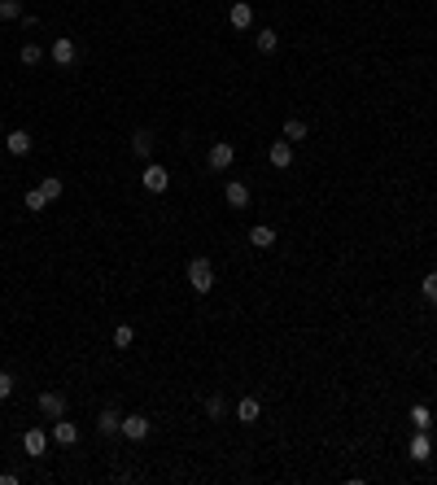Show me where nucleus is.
I'll list each match as a JSON object with an SVG mask.
<instances>
[{
    "label": "nucleus",
    "instance_id": "nucleus-1",
    "mask_svg": "<svg viewBox=\"0 0 437 485\" xmlns=\"http://www.w3.org/2000/svg\"><path fill=\"white\" fill-rule=\"evenodd\" d=\"M184 280H188V288L192 293H210L215 288V263L210 258H188V267H184Z\"/></svg>",
    "mask_w": 437,
    "mask_h": 485
},
{
    "label": "nucleus",
    "instance_id": "nucleus-2",
    "mask_svg": "<svg viewBox=\"0 0 437 485\" xmlns=\"http://www.w3.org/2000/svg\"><path fill=\"white\" fill-rule=\"evenodd\" d=\"M140 184H144V192H167V188H171V171L158 167V162H144Z\"/></svg>",
    "mask_w": 437,
    "mask_h": 485
},
{
    "label": "nucleus",
    "instance_id": "nucleus-3",
    "mask_svg": "<svg viewBox=\"0 0 437 485\" xmlns=\"http://www.w3.org/2000/svg\"><path fill=\"white\" fill-rule=\"evenodd\" d=\"M36 407H40L44 419H61V415H66V394H61V390H44L36 398Z\"/></svg>",
    "mask_w": 437,
    "mask_h": 485
},
{
    "label": "nucleus",
    "instance_id": "nucleus-4",
    "mask_svg": "<svg viewBox=\"0 0 437 485\" xmlns=\"http://www.w3.org/2000/svg\"><path fill=\"white\" fill-rule=\"evenodd\" d=\"M206 162H210V171H228L236 162V144L232 140H215V144H210V153H206Z\"/></svg>",
    "mask_w": 437,
    "mask_h": 485
},
{
    "label": "nucleus",
    "instance_id": "nucleus-5",
    "mask_svg": "<svg viewBox=\"0 0 437 485\" xmlns=\"http://www.w3.org/2000/svg\"><path fill=\"white\" fill-rule=\"evenodd\" d=\"M48 57H53V66H75V57H79V48L70 36H57L53 48H48Z\"/></svg>",
    "mask_w": 437,
    "mask_h": 485
},
{
    "label": "nucleus",
    "instance_id": "nucleus-6",
    "mask_svg": "<svg viewBox=\"0 0 437 485\" xmlns=\"http://www.w3.org/2000/svg\"><path fill=\"white\" fill-rule=\"evenodd\" d=\"M123 438L127 442H144V438H149V415H123Z\"/></svg>",
    "mask_w": 437,
    "mask_h": 485
},
{
    "label": "nucleus",
    "instance_id": "nucleus-7",
    "mask_svg": "<svg viewBox=\"0 0 437 485\" xmlns=\"http://www.w3.org/2000/svg\"><path fill=\"white\" fill-rule=\"evenodd\" d=\"M228 26L232 31H250L254 26V5H250V0H236V5L228 9Z\"/></svg>",
    "mask_w": 437,
    "mask_h": 485
},
{
    "label": "nucleus",
    "instance_id": "nucleus-8",
    "mask_svg": "<svg viewBox=\"0 0 437 485\" xmlns=\"http://www.w3.org/2000/svg\"><path fill=\"white\" fill-rule=\"evenodd\" d=\"M153 149H158V136L149 132V127H140V132L132 136V153H136L140 162H153Z\"/></svg>",
    "mask_w": 437,
    "mask_h": 485
},
{
    "label": "nucleus",
    "instance_id": "nucleus-9",
    "mask_svg": "<svg viewBox=\"0 0 437 485\" xmlns=\"http://www.w3.org/2000/svg\"><path fill=\"white\" fill-rule=\"evenodd\" d=\"M267 162H271L276 171H289V167H293V144H289V140H276V144L267 149Z\"/></svg>",
    "mask_w": 437,
    "mask_h": 485
},
{
    "label": "nucleus",
    "instance_id": "nucleus-10",
    "mask_svg": "<svg viewBox=\"0 0 437 485\" xmlns=\"http://www.w3.org/2000/svg\"><path fill=\"white\" fill-rule=\"evenodd\" d=\"M118 429H123V411L118 407H105L101 415H96V433H101V438H114Z\"/></svg>",
    "mask_w": 437,
    "mask_h": 485
},
{
    "label": "nucleus",
    "instance_id": "nucleus-11",
    "mask_svg": "<svg viewBox=\"0 0 437 485\" xmlns=\"http://www.w3.org/2000/svg\"><path fill=\"white\" fill-rule=\"evenodd\" d=\"M22 450H26L31 459H44V450H48L44 429H26V433H22Z\"/></svg>",
    "mask_w": 437,
    "mask_h": 485
},
{
    "label": "nucleus",
    "instance_id": "nucleus-12",
    "mask_svg": "<svg viewBox=\"0 0 437 485\" xmlns=\"http://www.w3.org/2000/svg\"><path fill=\"white\" fill-rule=\"evenodd\" d=\"M5 144H9V153H13V157H26V153H31V144H36V140H31V132H22V127H13V132H5Z\"/></svg>",
    "mask_w": 437,
    "mask_h": 485
},
{
    "label": "nucleus",
    "instance_id": "nucleus-13",
    "mask_svg": "<svg viewBox=\"0 0 437 485\" xmlns=\"http://www.w3.org/2000/svg\"><path fill=\"white\" fill-rule=\"evenodd\" d=\"M223 201H228L232 210H245V206H250V188L240 184V180H228V188H223Z\"/></svg>",
    "mask_w": 437,
    "mask_h": 485
},
{
    "label": "nucleus",
    "instance_id": "nucleus-14",
    "mask_svg": "<svg viewBox=\"0 0 437 485\" xmlns=\"http://www.w3.org/2000/svg\"><path fill=\"white\" fill-rule=\"evenodd\" d=\"M53 442H57V446H75V442H79V429L70 424L66 415H61V419H53Z\"/></svg>",
    "mask_w": 437,
    "mask_h": 485
},
{
    "label": "nucleus",
    "instance_id": "nucleus-15",
    "mask_svg": "<svg viewBox=\"0 0 437 485\" xmlns=\"http://www.w3.org/2000/svg\"><path fill=\"white\" fill-rule=\"evenodd\" d=\"M250 245H254V249H271V245H276V228L254 223V228H250Z\"/></svg>",
    "mask_w": 437,
    "mask_h": 485
},
{
    "label": "nucleus",
    "instance_id": "nucleus-16",
    "mask_svg": "<svg viewBox=\"0 0 437 485\" xmlns=\"http://www.w3.org/2000/svg\"><path fill=\"white\" fill-rule=\"evenodd\" d=\"M411 459L415 463H429L433 459V442H429V433H420V429H415V438H411Z\"/></svg>",
    "mask_w": 437,
    "mask_h": 485
},
{
    "label": "nucleus",
    "instance_id": "nucleus-17",
    "mask_svg": "<svg viewBox=\"0 0 437 485\" xmlns=\"http://www.w3.org/2000/svg\"><path fill=\"white\" fill-rule=\"evenodd\" d=\"M258 415H263L258 398H240V402H236V419H240V424H258Z\"/></svg>",
    "mask_w": 437,
    "mask_h": 485
},
{
    "label": "nucleus",
    "instance_id": "nucleus-18",
    "mask_svg": "<svg viewBox=\"0 0 437 485\" xmlns=\"http://www.w3.org/2000/svg\"><path fill=\"white\" fill-rule=\"evenodd\" d=\"M40 192L48 197V206H53L61 192H66V184H61V175H44V180H40Z\"/></svg>",
    "mask_w": 437,
    "mask_h": 485
},
{
    "label": "nucleus",
    "instance_id": "nucleus-19",
    "mask_svg": "<svg viewBox=\"0 0 437 485\" xmlns=\"http://www.w3.org/2000/svg\"><path fill=\"white\" fill-rule=\"evenodd\" d=\"M276 44H280V36H276V31H254V48H258V53H276Z\"/></svg>",
    "mask_w": 437,
    "mask_h": 485
},
{
    "label": "nucleus",
    "instance_id": "nucleus-20",
    "mask_svg": "<svg viewBox=\"0 0 437 485\" xmlns=\"http://www.w3.org/2000/svg\"><path fill=\"white\" fill-rule=\"evenodd\" d=\"M306 132H311V127H306L302 118H284V140H289V144H298V140H306Z\"/></svg>",
    "mask_w": 437,
    "mask_h": 485
},
{
    "label": "nucleus",
    "instance_id": "nucleus-21",
    "mask_svg": "<svg viewBox=\"0 0 437 485\" xmlns=\"http://www.w3.org/2000/svg\"><path fill=\"white\" fill-rule=\"evenodd\" d=\"M0 22H22V0H0Z\"/></svg>",
    "mask_w": 437,
    "mask_h": 485
},
{
    "label": "nucleus",
    "instance_id": "nucleus-22",
    "mask_svg": "<svg viewBox=\"0 0 437 485\" xmlns=\"http://www.w3.org/2000/svg\"><path fill=\"white\" fill-rule=\"evenodd\" d=\"M22 206L31 210V215H44V210H48V197H44V192H40V188H31V192H26V197H22Z\"/></svg>",
    "mask_w": 437,
    "mask_h": 485
},
{
    "label": "nucleus",
    "instance_id": "nucleus-23",
    "mask_svg": "<svg viewBox=\"0 0 437 485\" xmlns=\"http://www.w3.org/2000/svg\"><path fill=\"white\" fill-rule=\"evenodd\" d=\"M420 293H424V302H429V306H437V267L429 271L424 280H420Z\"/></svg>",
    "mask_w": 437,
    "mask_h": 485
},
{
    "label": "nucleus",
    "instance_id": "nucleus-24",
    "mask_svg": "<svg viewBox=\"0 0 437 485\" xmlns=\"http://www.w3.org/2000/svg\"><path fill=\"white\" fill-rule=\"evenodd\" d=\"M206 415H210V419H223V415H228V398H223V394L206 398Z\"/></svg>",
    "mask_w": 437,
    "mask_h": 485
},
{
    "label": "nucleus",
    "instance_id": "nucleus-25",
    "mask_svg": "<svg viewBox=\"0 0 437 485\" xmlns=\"http://www.w3.org/2000/svg\"><path fill=\"white\" fill-rule=\"evenodd\" d=\"M18 57H22V66H40V61H44V48L40 44H22Z\"/></svg>",
    "mask_w": 437,
    "mask_h": 485
},
{
    "label": "nucleus",
    "instance_id": "nucleus-26",
    "mask_svg": "<svg viewBox=\"0 0 437 485\" xmlns=\"http://www.w3.org/2000/svg\"><path fill=\"white\" fill-rule=\"evenodd\" d=\"M132 341H136V328H132V323H118V328H114V346H118V350H127Z\"/></svg>",
    "mask_w": 437,
    "mask_h": 485
},
{
    "label": "nucleus",
    "instance_id": "nucleus-27",
    "mask_svg": "<svg viewBox=\"0 0 437 485\" xmlns=\"http://www.w3.org/2000/svg\"><path fill=\"white\" fill-rule=\"evenodd\" d=\"M411 424H415L420 433H429V429H433V415H429V407H411Z\"/></svg>",
    "mask_w": 437,
    "mask_h": 485
},
{
    "label": "nucleus",
    "instance_id": "nucleus-28",
    "mask_svg": "<svg viewBox=\"0 0 437 485\" xmlns=\"http://www.w3.org/2000/svg\"><path fill=\"white\" fill-rule=\"evenodd\" d=\"M13 390H18V380H13V376H9V371H0V398H9Z\"/></svg>",
    "mask_w": 437,
    "mask_h": 485
},
{
    "label": "nucleus",
    "instance_id": "nucleus-29",
    "mask_svg": "<svg viewBox=\"0 0 437 485\" xmlns=\"http://www.w3.org/2000/svg\"><path fill=\"white\" fill-rule=\"evenodd\" d=\"M0 132H5V118H0Z\"/></svg>",
    "mask_w": 437,
    "mask_h": 485
}]
</instances>
